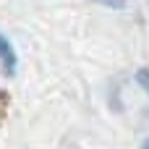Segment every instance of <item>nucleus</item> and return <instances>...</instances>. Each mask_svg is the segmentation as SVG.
I'll return each instance as SVG.
<instances>
[{
  "mask_svg": "<svg viewBox=\"0 0 149 149\" xmlns=\"http://www.w3.org/2000/svg\"><path fill=\"white\" fill-rule=\"evenodd\" d=\"M136 81H139V86H141V89L149 94V68H139V73H136Z\"/></svg>",
  "mask_w": 149,
  "mask_h": 149,
  "instance_id": "f03ea898",
  "label": "nucleus"
},
{
  "mask_svg": "<svg viewBox=\"0 0 149 149\" xmlns=\"http://www.w3.org/2000/svg\"><path fill=\"white\" fill-rule=\"evenodd\" d=\"M141 149H149V139H144V144H141Z\"/></svg>",
  "mask_w": 149,
  "mask_h": 149,
  "instance_id": "20e7f679",
  "label": "nucleus"
},
{
  "mask_svg": "<svg viewBox=\"0 0 149 149\" xmlns=\"http://www.w3.org/2000/svg\"><path fill=\"white\" fill-rule=\"evenodd\" d=\"M0 60L5 63V68L8 71H13L16 68V52H13V45L0 34Z\"/></svg>",
  "mask_w": 149,
  "mask_h": 149,
  "instance_id": "f257e3e1",
  "label": "nucleus"
},
{
  "mask_svg": "<svg viewBox=\"0 0 149 149\" xmlns=\"http://www.w3.org/2000/svg\"><path fill=\"white\" fill-rule=\"evenodd\" d=\"M92 3H97V5H105V8H123L126 5V0H92Z\"/></svg>",
  "mask_w": 149,
  "mask_h": 149,
  "instance_id": "7ed1b4c3",
  "label": "nucleus"
}]
</instances>
